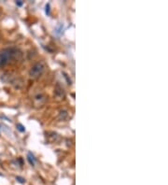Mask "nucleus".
<instances>
[{
    "label": "nucleus",
    "instance_id": "obj_12",
    "mask_svg": "<svg viewBox=\"0 0 168 185\" xmlns=\"http://www.w3.org/2000/svg\"><path fill=\"white\" fill-rule=\"evenodd\" d=\"M1 15H2V9L0 8V17H1Z\"/></svg>",
    "mask_w": 168,
    "mask_h": 185
},
{
    "label": "nucleus",
    "instance_id": "obj_10",
    "mask_svg": "<svg viewBox=\"0 0 168 185\" xmlns=\"http://www.w3.org/2000/svg\"><path fill=\"white\" fill-rule=\"evenodd\" d=\"M16 4H17L18 6H22V5H23V2H16Z\"/></svg>",
    "mask_w": 168,
    "mask_h": 185
},
{
    "label": "nucleus",
    "instance_id": "obj_4",
    "mask_svg": "<svg viewBox=\"0 0 168 185\" xmlns=\"http://www.w3.org/2000/svg\"><path fill=\"white\" fill-rule=\"evenodd\" d=\"M54 94H55V96L57 97L58 99H63L64 97H65V92H64L62 87H60L59 85H56V88H55V91H54Z\"/></svg>",
    "mask_w": 168,
    "mask_h": 185
},
{
    "label": "nucleus",
    "instance_id": "obj_13",
    "mask_svg": "<svg viewBox=\"0 0 168 185\" xmlns=\"http://www.w3.org/2000/svg\"><path fill=\"white\" fill-rule=\"evenodd\" d=\"M0 176H1V174H0Z\"/></svg>",
    "mask_w": 168,
    "mask_h": 185
},
{
    "label": "nucleus",
    "instance_id": "obj_5",
    "mask_svg": "<svg viewBox=\"0 0 168 185\" xmlns=\"http://www.w3.org/2000/svg\"><path fill=\"white\" fill-rule=\"evenodd\" d=\"M68 117V112L66 110H61L59 113V119L60 120H65Z\"/></svg>",
    "mask_w": 168,
    "mask_h": 185
},
{
    "label": "nucleus",
    "instance_id": "obj_6",
    "mask_svg": "<svg viewBox=\"0 0 168 185\" xmlns=\"http://www.w3.org/2000/svg\"><path fill=\"white\" fill-rule=\"evenodd\" d=\"M27 157H28V161H29V163H30V164L34 165V164H35V161H36V159H35V157H34V155H33L31 152H28Z\"/></svg>",
    "mask_w": 168,
    "mask_h": 185
},
{
    "label": "nucleus",
    "instance_id": "obj_3",
    "mask_svg": "<svg viewBox=\"0 0 168 185\" xmlns=\"http://www.w3.org/2000/svg\"><path fill=\"white\" fill-rule=\"evenodd\" d=\"M46 101V96L44 93L40 90H38L34 95H33V103L36 107H41Z\"/></svg>",
    "mask_w": 168,
    "mask_h": 185
},
{
    "label": "nucleus",
    "instance_id": "obj_1",
    "mask_svg": "<svg viewBox=\"0 0 168 185\" xmlns=\"http://www.w3.org/2000/svg\"><path fill=\"white\" fill-rule=\"evenodd\" d=\"M23 57V53L18 49L11 48L5 49L0 52V66L6 65L9 63H15L20 61Z\"/></svg>",
    "mask_w": 168,
    "mask_h": 185
},
{
    "label": "nucleus",
    "instance_id": "obj_8",
    "mask_svg": "<svg viewBox=\"0 0 168 185\" xmlns=\"http://www.w3.org/2000/svg\"><path fill=\"white\" fill-rule=\"evenodd\" d=\"M16 180H18L19 182H21V183H24V182H25L24 179H23V178H21V177H16Z\"/></svg>",
    "mask_w": 168,
    "mask_h": 185
},
{
    "label": "nucleus",
    "instance_id": "obj_2",
    "mask_svg": "<svg viewBox=\"0 0 168 185\" xmlns=\"http://www.w3.org/2000/svg\"><path fill=\"white\" fill-rule=\"evenodd\" d=\"M45 69V63L44 62H37L36 63L31 69L29 70V76L32 79H37L39 76H41Z\"/></svg>",
    "mask_w": 168,
    "mask_h": 185
},
{
    "label": "nucleus",
    "instance_id": "obj_9",
    "mask_svg": "<svg viewBox=\"0 0 168 185\" xmlns=\"http://www.w3.org/2000/svg\"><path fill=\"white\" fill-rule=\"evenodd\" d=\"M46 13L50 14V5L49 4H47V6H46Z\"/></svg>",
    "mask_w": 168,
    "mask_h": 185
},
{
    "label": "nucleus",
    "instance_id": "obj_7",
    "mask_svg": "<svg viewBox=\"0 0 168 185\" xmlns=\"http://www.w3.org/2000/svg\"><path fill=\"white\" fill-rule=\"evenodd\" d=\"M17 128H18V130L20 131V132H24V126L22 125V124H17Z\"/></svg>",
    "mask_w": 168,
    "mask_h": 185
},
{
    "label": "nucleus",
    "instance_id": "obj_11",
    "mask_svg": "<svg viewBox=\"0 0 168 185\" xmlns=\"http://www.w3.org/2000/svg\"><path fill=\"white\" fill-rule=\"evenodd\" d=\"M2 40V35H1V32H0V41H1Z\"/></svg>",
    "mask_w": 168,
    "mask_h": 185
}]
</instances>
